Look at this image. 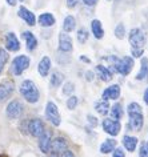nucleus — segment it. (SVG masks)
<instances>
[{
  "instance_id": "1",
  "label": "nucleus",
  "mask_w": 148,
  "mask_h": 157,
  "mask_svg": "<svg viewBox=\"0 0 148 157\" xmlns=\"http://www.w3.org/2000/svg\"><path fill=\"white\" fill-rule=\"evenodd\" d=\"M20 93L21 96L25 99V101H28L31 104L37 103L40 99V93L36 87V84L32 80H24L20 85Z\"/></svg>"
},
{
  "instance_id": "2",
  "label": "nucleus",
  "mask_w": 148,
  "mask_h": 157,
  "mask_svg": "<svg viewBox=\"0 0 148 157\" xmlns=\"http://www.w3.org/2000/svg\"><path fill=\"white\" fill-rule=\"evenodd\" d=\"M128 116H130V128L134 131H140L143 128V112L138 103H131L128 105Z\"/></svg>"
},
{
  "instance_id": "3",
  "label": "nucleus",
  "mask_w": 148,
  "mask_h": 157,
  "mask_svg": "<svg viewBox=\"0 0 148 157\" xmlns=\"http://www.w3.org/2000/svg\"><path fill=\"white\" fill-rule=\"evenodd\" d=\"M110 61H112V64L115 67V71L119 72L120 75H128L134 68V60L130 56H124L123 59H118L116 56H111L108 59Z\"/></svg>"
},
{
  "instance_id": "4",
  "label": "nucleus",
  "mask_w": 148,
  "mask_h": 157,
  "mask_svg": "<svg viewBox=\"0 0 148 157\" xmlns=\"http://www.w3.org/2000/svg\"><path fill=\"white\" fill-rule=\"evenodd\" d=\"M29 63H31L29 57L25 56V55H20V56L15 57L14 61H12V67H11V69H12L15 76H20V75L29 67Z\"/></svg>"
},
{
  "instance_id": "5",
  "label": "nucleus",
  "mask_w": 148,
  "mask_h": 157,
  "mask_svg": "<svg viewBox=\"0 0 148 157\" xmlns=\"http://www.w3.org/2000/svg\"><path fill=\"white\" fill-rule=\"evenodd\" d=\"M130 43L132 45V49H144L146 44V35L142 29L135 28L130 33Z\"/></svg>"
},
{
  "instance_id": "6",
  "label": "nucleus",
  "mask_w": 148,
  "mask_h": 157,
  "mask_svg": "<svg viewBox=\"0 0 148 157\" xmlns=\"http://www.w3.org/2000/svg\"><path fill=\"white\" fill-rule=\"evenodd\" d=\"M45 117H47V120L51 121L55 127H59L60 123H61L59 109H57L56 104L52 103V101H48L45 105Z\"/></svg>"
},
{
  "instance_id": "7",
  "label": "nucleus",
  "mask_w": 148,
  "mask_h": 157,
  "mask_svg": "<svg viewBox=\"0 0 148 157\" xmlns=\"http://www.w3.org/2000/svg\"><path fill=\"white\" fill-rule=\"evenodd\" d=\"M23 112H24V107H23V104L18 100L11 101L6 108V113H7V116H8V119H12V120L19 119V117L23 115Z\"/></svg>"
},
{
  "instance_id": "8",
  "label": "nucleus",
  "mask_w": 148,
  "mask_h": 157,
  "mask_svg": "<svg viewBox=\"0 0 148 157\" xmlns=\"http://www.w3.org/2000/svg\"><path fill=\"white\" fill-rule=\"evenodd\" d=\"M44 131H45V127H44V123H43L41 120H39V119L29 120V123H28V132H29L31 136L39 137Z\"/></svg>"
},
{
  "instance_id": "9",
  "label": "nucleus",
  "mask_w": 148,
  "mask_h": 157,
  "mask_svg": "<svg viewBox=\"0 0 148 157\" xmlns=\"http://www.w3.org/2000/svg\"><path fill=\"white\" fill-rule=\"evenodd\" d=\"M120 128H122V124H120L119 120H115V119L114 120H110V119H107V120L103 121V129L107 133H110L111 136L119 135Z\"/></svg>"
},
{
  "instance_id": "10",
  "label": "nucleus",
  "mask_w": 148,
  "mask_h": 157,
  "mask_svg": "<svg viewBox=\"0 0 148 157\" xmlns=\"http://www.w3.org/2000/svg\"><path fill=\"white\" fill-rule=\"evenodd\" d=\"M6 48L10 52H18L20 49V43L14 32H8L6 35Z\"/></svg>"
},
{
  "instance_id": "11",
  "label": "nucleus",
  "mask_w": 148,
  "mask_h": 157,
  "mask_svg": "<svg viewBox=\"0 0 148 157\" xmlns=\"http://www.w3.org/2000/svg\"><path fill=\"white\" fill-rule=\"evenodd\" d=\"M49 145H51V132L44 131L39 136V148L43 153L49 152Z\"/></svg>"
},
{
  "instance_id": "12",
  "label": "nucleus",
  "mask_w": 148,
  "mask_h": 157,
  "mask_svg": "<svg viewBox=\"0 0 148 157\" xmlns=\"http://www.w3.org/2000/svg\"><path fill=\"white\" fill-rule=\"evenodd\" d=\"M67 149V141L63 137H56V139L51 140V145H49V151L52 153H60Z\"/></svg>"
},
{
  "instance_id": "13",
  "label": "nucleus",
  "mask_w": 148,
  "mask_h": 157,
  "mask_svg": "<svg viewBox=\"0 0 148 157\" xmlns=\"http://www.w3.org/2000/svg\"><path fill=\"white\" fill-rule=\"evenodd\" d=\"M72 39L68 36L67 33H60L59 35V49L61 52H71L72 51Z\"/></svg>"
},
{
  "instance_id": "14",
  "label": "nucleus",
  "mask_w": 148,
  "mask_h": 157,
  "mask_svg": "<svg viewBox=\"0 0 148 157\" xmlns=\"http://www.w3.org/2000/svg\"><path fill=\"white\" fill-rule=\"evenodd\" d=\"M15 85L12 81H4V83L0 84V101L8 99V97L12 95Z\"/></svg>"
},
{
  "instance_id": "15",
  "label": "nucleus",
  "mask_w": 148,
  "mask_h": 157,
  "mask_svg": "<svg viewBox=\"0 0 148 157\" xmlns=\"http://www.w3.org/2000/svg\"><path fill=\"white\" fill-rule=\"evenodd\" d=\"M18 13H19V16H20L28 25H31V27L35 25V23H36V17H35V15L31 12L29 10H27L25 7H20Z\"/></svg>"
},
{
  "instance_id": "16",
  "label": "nucleus",
  "mask_w": 148,
  "mask_h": 157,
  "mask_svg": "<svg viewBox=\"0 0 148 157\" xmlns=\"http://www.w3.org/2000/svg\"><path fill=\"white\" fill-rule=\"evenodd\" d=\"M120 96V87L119 85H111L108 87L106 91L103 92V99L108 101V100H116Z\"/></svg>"
},
{
  "instance_id": "17",
  "label": "nucleus",
  "mask_w": 148,
  "mask_h": 157,
  "mask_svg": "<svg viewBox=\"0 0 148 157\" xmlns=\"http://www.w3.org/2000/svg\"><path fill=\"white\" fill-rule=\"evenodd\" d=\"M49 69H51V59L48 56H44L40 60V63H39L37 71H39V73H40V76L47 77L49 73Z\"/></svg>"
},
{
  "instance_id": "18",
  "label": "nucleus",
  "mask_w": 148,
  "mask_h": 157,
  "mask_svg": "<svg viewBox=\"0 0 148 157\" xmlns=\"http://www.w3.org/2000/svg\"><path fill=\"white\" fill-rule=\"evenodd\" d=\"M21 36L25 40L27 49L28 51H33L37 47V40H36V37H35V35L32 32H29V31H24Z\"/></svg>"
},
{
  "instance_id": "19",
  "label": "nucleus",
  "mask_w": 148,
  "mask_h": 157,
  "mask_svg": "<svg viewBox=\"0 0 148 157\" xmlns=\"http://www.w3.org/2000/svg\"><path fill=\"white\" fill-rule=\"evenodd\" d=\"M55 17H53L52 13L49 12H45V13H41L40 16H39V24L41 27H52L55 24Z\"/></svg>"
},
{
  "instance_id": "20",
  "label": "nucleus",
  "mask_w": 148,
  "mask_h": 157,
  "mask_svg": "<svg viewBox=\"0 0 148 157\" xmlns=\"http://www.w3.org/2000/svg\"><path fill=\"white\" fill-rule=\"evenodd\" d=\"M96 72L97 75H99V77L102 78L103 81H110L112 80V73H111V71L107 68V67H104V65H96Z\"/></svg>"
},
{
  "instance_id": "21",
  "label": "nucleus",
  "mask_w": 148,
  "mask_h": 157,
  "mask_svg": "<svg viewBox=\"0 0 148 157\" xmlns=\"http://www.w3.org/2000/svg\"><path fill=\"white\" fill-rule=\"evenodd\" d=\"M123 144L128 152H134L136 149V144H138V139L131 136H124L123 137Z\"/></svg>"
},
{
  "instance_id": "22",
  "label": "nucleus",
  "mask_w": 148,
  "mask_h": 157,
  "mask_svg": "<svg viewBox=\"0 0 148 157\" xmlns=\"http://www.w3.org/2000/svg\"><path fill=\"white\" fill-rule=\"evenodd\" d=\"M91 28H92V32H93V35H95L96 39H103L104 29L102 27V23H100L99 20H93L92 24H91Z\"/></svg>"
},
{
  "instance_id": "23",
  "label": "nucleus",
  "mask_w": 148,
  "mask_h": 157,
  "mask_svg": "<svg viewBox=\"0 0 148 157\" xmlns=\"http://www.w3.org/2000/svg\"><path fill=\"white\" fill-rule=\"evenodd\" d=\"M75 27H76V20H75V17L73 16H67L64 19V23H63V29H64V32H72L73 29H75Z\"/></svg>"
},
{
  "instance_id": "24",
  "label": "nucleus",
  "mask_w": 148,
  "mask_h": 157,
  "mask_svg": "<svg viewBox=\"0 0 148 157\" xmlns=\"http://www.w3.org/2000/svg\"><path fill=\"white\" fill-rule=\"evenodd\" d=\"M115 147H116V140H114V139L106 140V141H104V143L102 144V147H100V152L106 155V153H110V152L114 151Z\"/></svg>"
},
{
  "instance_id": "25",
  "label": "nucleus",
  "mask_w": 148,
  "mask_h": 157,
  "mask_svg": "<svg viewBox=\"0 0 148 157\" xmlns=\"http://www.w3.org/2000/svg\"><path fill=\"white\" fill-rule=\"evenodd\" d=\"M63 80H64V75L57 72V71H55V72L52 73V76H51V85L53 88H57V87H60L61 85Z\"/></svg>"
},
{
  "instance_id": "26",
  "label": "nucleus",
  "mask_w": 148,
  "mask_h": 157,
  "mask_svg": "<svg viewBox=\"0 0 148 157\" xmlns=\"http://www.w3.org/2000/svg\"><path fill=\"white\" fill-rule=\"evenodd\" d=\"M95 109H96V112L99 113V115H107L108 112H110V104H108V101H100V103H97L95 105Z\"/></svg>"
},
{
  "instance_id": "27",
  "label": "nucleus",
  "mask_w": 148,
  "mask_h": 157,
  "mask_svg": "<svg viewBox=\"0 0 148 157\" xmlns=\"http://www.w3.org/2000/svg\"><path fill=\"white\" fill-rule=\"evenodd\" d=\"M111 116L114 117L115 120H120L123 117V108H122V104H115L111 109Z\"/></svg>"
},
{
  "instance_id": "28",
  "label": "nucleus",
  "mask_w": 148,
  "mask_h": 157,
  "mask_svg": "<svg viewBox=\"0 0 148 157\" xmlns=\"http://www.w3.org/2000/svg\"><path fill=\"white\" fill-rule=\"evenodd\" d=\"M148 71V59H142V68H140V72L138 73V76H136V78L138 80H142V78L146 77V73Z\"/></svg>"
},
{
  "instance_id": "29",
  "label": "nucleus",
  "mask_w": 148,
  "mask_h": 157,
  "mask_svg": "<svg viewBox=\"0 0 148 157\" xmlns=\"http://www.w3.org/2000/svg\"><path fill=\"white\" fill-rule=\"evenodd\" d=\"M87 40H88V32L85 29H79L77 31V41L83 44V43H85Z\"/></svg>"
},
{
  "instance_id": "30",
  "label": "nucleus",
  "mask_w": 148,
  "mask_h": 157,
  "mask_svg": "<svg viewBox=\"0 0 148 157\" xmlns=\"http://www.w3.org/2000/svg\"><path fill=\"white\" fill-rule=\"evenodd\" d=\"M124 35H126V28H124V25L123 24H118V27L115 28V36L122 40V39L124 37Z\"/></svg>"
},
{
  "instance_id": "31",
  "label": "nucleus",
  "mask_w": 148,
  "mask_h": 157,
  "mask_svg": "<svg viewBox=\"0 0 148 157\" xmlns=\"http://www.w3.org/2000/svg\"><path fill=\"white\" fill-rule=\"evenodd\" d=\"M77 101H79V100H77L76 96H71V97H69V99L67 100V108L71 109V111H72V109H75L76 105H77Z\"/></svg>"
},
{
  "instance_id": "32",
  "label": "nucleus",
  "mask_w": 148,
  "mask_h": 157,
  "mask_svg": "<svg viewBox=\"0 0 148 157\" xmlns=\"http://www.w3.org/2000/svg\"><path fill=\"white\" fill-rule=\"evenodd\" d=\"M140 157H148V143L144 141L142 143V147H140V153H139Z\"/></svg>"
},
{
  "instance_id": "33",
  "label": "nucleus",
  "mask_w": 148,
  "mask_h": 157,
  "mask_svg": "<svg viewBox=\"0 0 148 157\" xmlns=\"http://www.w3.org/2000/svg\"><path fill=\"white\" fill-rule=\"evenodd\" d=\"M73 91H75V85H73L72 83H67L64 85V88H63V93H64V95H71Z\"/></svg>"
},
{
  "instance_id": "34",
  "label": "nucleus",
  "mask_w": 148,
  "mask_h": 157,
  "mask_svg": "<svg viewBox=\"0 0 148 157\" xmlns=\"http://www.w3.org/2000/svg\"><path fill=\"white\" fill-rule=\"evenodd\" d=\"M7 60H8V53H7L4 49H2V48H0V63H3V64H6Z\"/></svg>"
},
{
  "instance_id": "35",
  "label": "nucleus",
  "mask_w": 148,
  "mask_h": 157,
  "mask_svg": "<svg viewBox=\"0 0 148 157\" xmlns=\"http://www.w3.org/2000/svg\"><path fill=\"white\" fill-rule=\"evenodd\" d=\"M112 157H126V155H124V152H123L122 148H118V149H115L114 156H112Z\"/></svg>"
},
{
  "instance_id": "36",
  "label": "nucleus",
  "mask_w": 148,
  "mask_h": 157,
  "mask_svg": "<svg viewBox=\"0 0 148 157\" xmlns=\"http://www.w3.org/2000/svg\"><path fill=\"white\" fill-rule=\"evenodd\" d=\"M143 53H144V49H132V55L135 57H142Z\"/></svg>"
},
{
  "instance_id": "37",
  "label": "nucleus",
  "mask_w": 148,
  "mask_h": 157,
  "mask_svg": "<svg viewBox=\"0 0 148 157\" xmlns=\"http://www.w3.org/2000/svg\"><path fill=\"white\" fill-rule=\"evenodd\" d=\"M60 157H75V156H73V153L71 151H67V149H65V151H63Z\"/></svg>"
},
{
  "instance_id": "38",
  "label": "nucleus",
  "mask_w": 148,
  "mask_h": 157,
  "mask_svg": "<svg viewBox=\"0 0 148 157\" xmlns=\"http://www.w3.org/2000/svg\"><path fill=\"white\" fill-rule=\"evenodd\" d=\"M83 3L85 6H89V7H92V6H95L96 3H97V0H83Z\"/></svg>"
},
{
  "instance_id": "39",
  "label": "nucleus",
  "mask_w": 148,
  "mask_h": 157,
  "mask_svg": "<svg viewBox=\"0 0 148 157\" xmlns=\"http://www.w3.org/2000/svg\"><path fill=\"white\" fill-rule=\"evenodd\" d=\"M76 6V0H67V7L68 8H73Z\"/></svg>"
},
{
  "instance_id": "40",
  "label": "nucleus",
  "mask_w": 148,
  "mask_h": 157,
  "mask_svg": "<svg viewBox=\"0 0 148 157\" xmlns=\"http://www.w3.org/2000/svg\"><path fill=\"white\" fill-rule=\"evenodd\" d=\"M88 120H89V123H91L93 127H96V125H97V121H96V119L93 116H88Z\"/></svg>"
},
{
  "instance_id": "41",
  "label": "nucleus",
  "mask_w": 148,
  "mask_h": 157,
  "mask_svg": "<svg viewBox=\"0 0 148 157\" xmlns=\"http://www.w3.org/2000/svg\"><path fill=\"white\" fill-rule=\"evenodd\" d=\"M85 76H87V80H88V81H91L92 78H93V75H92V72H87V73H85Z\"/></svg>"
},
{
  "instance_id": "42",
  "label": "nucleus",
  "mask_w": 148,
  "mask_h": 157,
  "mask_svg": "<svg viewBox=\"0 0 148 157\" xmlns=\"http://www.w3.org/2000/svg\"><path fill=\"white\" fill-rule=\"evenodd\" d=\"M144 101H146V104L148 105V88L146 89V92H144Z\"/></svg>"
},
{
  "instance_id": "43",
  "label": "nucleus",
  "mask_w": 148,
  "mask_h": 157,
  "mask_svg": "<svg viewBox=\"0 0 148 157\" xmlns=\"http://www.w3.org/2000/svg\"><path fill=\"white\" fill-rule=\"evenodd\" d=\"M7 3L10 6H16V0H7Z\"/></svg>"
},
{
  "instance_id": "44",
  "label": "nucleus",
  "mask_w": 148,
  "mask_h": 157,
  "mask_svg": "<svg viewBox=\"0 0 148 157\" xmlns=\"http://www.w3.org/2000/svg\"><path fill=\"white\" fill-rule=\"evenodd\" d=\"M80 59H81V60H83V61H85V63H89V59H87V57H84V56H81Z\"/></svg>"
},
{
  "instance_id": "45",
  "label": "nucleus",
  "mask_w": 148,
  "mask_h": 157,
  "mask_svg": "<svg viewBox=\"0 0 148 157\" xmlns=\"http://www.w3.org/2000/svg\"><path fill=\"white\" fill-rule=\"evenodd\" d=\"M3 67H4V64H3V63H0V75H2V72H3Z\"/></svg>"
},
{
  "instance_id": "46",
  "label": "nucleus",
  "mask_w": 148,
  "mask_h": 157,
  "mask_svg": "<svg viewBox=\"0 0 148 157\" xmlns=\"http://www.w3.org/2000/svg\"><path fill=\"white\" fill-rule=\"evenodd\" d=\"M48 157H57V156H56V153H52V155H51V156H48Z\"/></svg>"
},
{
  "instance_id": "47",
  "label": "nucleus",
  "mask_w": 148,
  "mask_h": 157,
  "mask_svg": "<svg viewBox=\"0 0 148 157\" xmlns=\"http://www.w3.org/2000/svg\"><path fill=\"white\" fill-rule=\"evenodd\" d=\"M20 2H25V0H20Z\"/></svg>"
},
{
  "instance_id": "48",
  "label": "nucleus",
  "mask_w": 148,
  "mask_h": 157,
  "mask_svg": "<svg viewBox=\"0 0 148 157\" xmlns=\"http://www.w3.org/2000/svg\"><path fill=\"white\" fill-rule=\"evenodd\" d=\"M108 2H110V0H108Z\"/></svg>"
}]
</instances>
